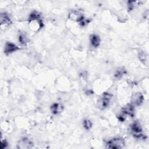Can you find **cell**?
Wrapping results in <instances>:
<instances>
[{
	"label": "cell",
	"mask_w": 149,
	"mask_h": 149,
	"mask_svg": "<svg viewBox=\"0 0 149 149\" xmlns=\"http://www.w3.org/2000/svg\"><path fill=\"white\" fill-rule=\"evenodd\" d=\"M12 22L8 13L3 12L1 13L0 16V26L2 29L5 30L7 29L11 24Z\"/></svg>",
	"instance_id": "5"
},
{
	"label": "cell",
	"mask_w": 149,
	"mask_h": 149,
	"mask_svg": "<svg viewBox=\"0 0 149 149\" xmlns=\"http://www.w3.org/2000/svg\"><path fill=\"white\" fill-rule=\"evenodd\" d=\"M140 2L139 1H127V8L129 11L132 10L137 5H139Z\"/></svg>",
	"instance_id": "14"
},
{
	"label": "cell",
	"mask_w": 149,
	"mask_h": 149,
	"mask_svg": "<svg viewBox=\"0 0 149 149\" xmlns=\"http://www.w3.org/2000/svg\"><path fill=\"white\" fill-rule=\"evenodd\" d=\"M125 146V141L123 138L115 137L108 141L106 144V147L112 149L122 148Z\"/></svg>",
	"instance_id": "4"
},
{
	"label": "cell",
	"mask_w": 149,
	"mask_h": 149,
	"mask_svg": "<svg viewBox=\"0 0 149 149\" xmlns=\"http://www.w3.org/2000/svg\"><path fill=\"white\" fill-rule=\"evenodd\" d=\"M90 40L91 44L94 48L98 47L100 44V38L96 34H91L90 37Z\"/></svg>",
	"instance_id": "12"
},
{
	"label": "cell",
	"mask_w": 149,
	"mask_h": 149,
	"mask_svg": "<svg viewBox=\"0 0 149 149\" xmlns=\"http://www.w3.org/2000/svg\"><path fill=\"white\" fill-rule=\"evenodd\" d=\"M63 110V106L59 103H54L51 106V111L54 115H57L62 112Z\"/></svg>",
	"instance_id": "11"
},
{
	"label": "cell",
	"mask_w": 149,
	"mask_h": 149,
	"mask_svg": "<svg viewBox=\"0 0 149 149\" xmlns=\"http://www.w3.org/2000/svg\"><path fill=\"white\" fill-rule=\"evenodd\" d=\"M139 59L141 61L144 62L145 61H146V59H147V55L145 54L144 52L143 51H140L139 54Z\"/></svg>",
	"instance_id": "17"
},
{
	"label": "cell",
	"mask_w": 149,
	"mask_h": 149,
	"mask_svg": "<svg viewBox=\"0 0 149 149\" xmlns=\"http://www.w3.org/2000/svg\"><path fill=\"white\" fill-rule=\"evenodd\" d=\"M83 127H84L85 129L89 130V129H90L92 127L93 124H92L91 122L89 119H86L83 122Z\"/></svg>",
	"instance_id": "16"
},
{
	"label": "cell",
	"mask_w": 149,
	"mask_h": 149,
	"mask_svg": "<svg viewBox=\"0 0 149 149\" xmlns=\"http://www.w3.org/2000/svg\"><path fill=\"white\" fill-rule=\"evenodd\" d=\"M18 40H19L20 43L22 44H23V45H26L28 42V39H27L26 36L24 33H20L19 34Z\"/></svg>",
	"instance_id": "15"
},
{
	"label": "cell",
	"mask_w": 149,
	"mask_h": 149,
	"mask_svg": "<svg viewBox=\"0 0 149 149\" xmlns=\"http://www.w3.org/2000/svg\"><path fill=\"white\" fill-rule=\"evenodd\" d=\"M8 145V142L6 141V140L5 139H3V140L2 139L1 141V146H0V148L1 149H3L6 148Z\"/></svg>",
	"instance_id": "19"
},
{
	"label": "cell",
	"mask_w": 149,
	"mask_h": 149,
	"mask_svg": "<svg viewBox=\"0 0 149 149\" xmlns=\"http://www.w3.org/2000/svg\"><path fill=\"white\" fill-rule=\"evenodd\" d=\"M121 112L125 115L126 116H129L131 118L134 117L135 115V109L134 106L132 103H129L122 107L121 109Z\"/></svg>",
	"instance_id": "6"
},
{
	"label": "cell",
	"mask_w": 149,
	"mask_h": 149,
	"mask_svg": "<svg viewBox=\"0 0 149 149\" xmlns=\"http://www.w3.org/2000/svg\"><path fill=\"white\" fill-rule=\"evenodd\" d=\"M112 97V94H111L109 93L104 92L102 93L97 100L98 108L101 110L107 108L109 105Z\"/></svg>",
	"instance_id": "3"
},
{
	"label": "cell",
	"mask_w": 149,
	"mask_h": 149,
	"mask_svg": "<svg viewBox=\"0 0 149 149\" xmlns=\"http://www.w3.org/2000/svg\"><path fill=\"white\" fill-rule=\"evenodd\" d=\"M129 131L137 140H145L147 137L143 133V129L138 122H134L129 125Z\"/></svg>",
	"instance_id": "2"
},
{
	"label": "cell",
	"mask_w": 149,
	"mask_h": 149,
	"mask_svg": "<svg viewBox=\"0 0 149 149\" xmlns=\"http://www.w3.org/2000/svg\"><path fill=\"white\" fill-rule=\"evenodd\" d=\"M69 18L72 20L77 22L79 23L85 19L84 16L77 11H73L70 12L69 15Z\"/></svg>",
	"instance_id": "10"
},
{
	"label": "cell",
	"mask_w": 149,
	"mask_h": 149,
	"mask_svg": "<svg viewBox=\"0 0 149 149\" xmlns=\"http://www.w3.org/2000/svg\"><path fill=\"white\" fill-rule=\"evenodd\" d=\"M28 22L30 29L35 32H38L44 27L41 15L36 10L31 12L28 19Z\"/></svg>",
	"instance_id": "1"
},
{
	"label": "cell",
	"mask_w": 149,
	"mask_h": 149,
	"mask_svg": "<svg viewBox=\"0 0 149 149\" xmlns=\"http://www.w3.org/2000/svg\"><path fill=\"white\" fill-rule=\"evenodd\" d=\"M20 48L17 47L15 44L11 42H6L4 48V53L6 55H8L9 54H11L13 52H15L17 50H19Z\"/></svg>",
	"instance_id": "9"
},
{
	"label": "cell",
	"mask_w": 149,
	"mask_h": 149,
	"mask_svg": "<svg viewBox=\"0 0 149 149\" xmlns=\"http://www.w3.org/2000/svg\"><path fill=\"white\" fill-rule=\"evenodd\" d=\"M126 116L125 115H124L123 113H122L120 112V113L117 116V118L120 121V122H124L125 120V119H126Z\"/></svg>",
	"instance_id": "18"
},
{
	"label": "cell",
	"mask_w": 149,
	"mask_h": 149,
	"mask_svg": "<svg viewBox=\"0 0 149 149\" xmlns=\"http://www.w3.org/2000/svg\"><path fill=\"white\" fill-rule=\"evenodd\" d=\"M144 101V97L141 93H134L132 95V104L136 106H140Z\"/></svg>",
	"instance_id": "7"
},
{
	"label": "cell",
	"mask_w": 149,
	"mask_h": 149,
	"mask_svg": "<svg viewBox=\"0 0 149 149\" xmlns=\"http://www.w3.org/2000/svg\"><path fill=\"white\" fill-rule=\"evenodd\" d=\"M126 73H127V71L125 68H119L115 71V72L114 73V77L115 79L119 80Z\"/></svg>",
	"instance_id": "13"
},
{
	"label": "cell",
	"mask_w": 149,
	"mask_h": 149,
	"mask_svg": "<svg viewBox=\"0 0 149 149\" xmlns=\"http://www.w3.org/2000/svg\"><path fill=\"white\" fill-rule=\"evenodd\" d=\"M33 143L28 138L24 137L18 141L17 144V148H30L33 147Z\"/></svg>",
	"instance_id": "8"
}]
</instances>
